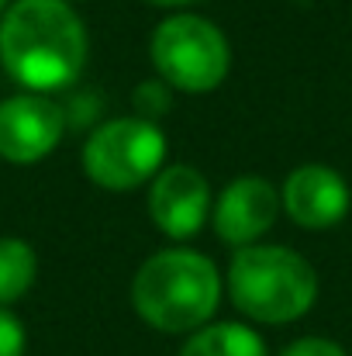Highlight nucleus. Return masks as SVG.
<instances>
[{
  "mask_svg": "<svg viewBox=\"0 0 352 356\" xmlns=\"http://www.w3.org/2000/svg\"><path fill=\"white\" fill-rule=\"evenodd\" d=\"M280 208V191L266 177H238L215 197L211 225L225 245L245 249L276 225Z\"/></svg>",
  "mask_w": 352,
  "mask_h": 356,
  "instance_id": "1a4fd4ad",
  "label": "nucleus"
},
{
  "mask_svg": "<svg viewBox=\"0 0 352 356\" xmlns=\"http://www.w3.org/2000/svg\"><path fill=\"white\" fill-rule=\"evenodd\" d=\"M69 3H73V0H69Z\"/></svg>",
  "mask_w": 352,
  "mask_h": 356,
  "instance_id": "f3484780",
  "label": "nucleus"
},
{
  "mask_svg": "<svg viewBox=\"0 0 352 356\" xmlns=\"http://www.w3.org/2000/svg\"><path fill=\"white\" fill-rule=\"evenodd\" d=\"M280 356H349L335 339H325V336H304V339H294Z\"/></svg>",
  "mask_w": 352,
  "mask_h": 356,
  "instance_id": "ddd939ff",
  "label": "nucleus"
},
{
  "mask_svg": "<svg viewBox=\"0 0 352 356\" xmlns=\"http://www.w3.org/2000/svg\"><path fill=\"white\" fill-rule=\"evenodd\" d=\"M166 166V135L138 115L97 124L83 142V173L104 191H135Z\"/></svg>",
  "mask_w": 352,
  "mask_h": 356,
  "instance_id": "39448f33",
  "label": "nucleus"
},
{
  "mask_svg": "<svg viewBox=\"0 0 352 356\" xmlns=\"http://www.w3.org/2000/svg\"><path fill=\"white\" fill-rule=\"evenodd\" d=\"M87 52V28L69 0H14L0 17V66L31 94L76 83Z\"/></svg>",
  "mask_w": 352,
  "mask_h": 356,
  "instance_id": "f257e3e1",
  "label": "nucleus"
},
{
  "mask_svg": "<svg viewBox=\"0 0 352 356\" xmlns=\"http://www.w3.org/2000/svg\"><path fill=\"white\" fill-rule=\"evenodd\" d=\"M221 273L211 256L173 245L152 252L131 280V308L159 332L180 336L204 329L221 301Z\"/></svg>",
  "mask_w": 352,
  "mask_h": 356,
  "instance_id": "f03ea898",
  "label": "nucleus"
},
{
  "mask_svg": "<svg viewBox=\"0 0 352 356\" xmlns=\"http://www.w3.org/2000/svg\"><path fill=\"white\" fill-rule=\"evenodd\" d=\"M180 356H269L266 343L255 329L242 322H208L204 329L190 332Z\"/></svg>",
  "mask_w": 352,
  "mask_h": 356,
  "instance_id": "9d476101",
  "label": "nucleus"
},
{
  "mask_svg": "<svg viewBox=\"0 0 352 356\" xmlns=\"http://www.w3.org/2000/svg\"><path fill=\"white\" fill-rule=\"evenodd\" d=\"M280 204L304 232H325L349 215V184L328 163H301L287 173Z\"/></svg>",
  "mask_w": 352,
  "mask_h": 356,
  "instance_id": "6e6552de",
  "label": "nucleus"
},
{
  "mask_svg": "<svg viewBox=\"0 0 352 356\" xmlns=\"http://www.w3.org/2000/svg\"><path fill=\"white\" fill-rule=\"evenodd\" d=\"M66 131V115L49 94H14L0 101V159L28 166L56 152Z\"/></svg>",
  "mask_w": 352,
  "mask_h": 356,
  "instance_id": "0eeeda50",
  "label": "nucleus"
},
{
  "mask_svg": "<svg viewBox=\"0 0 352 356\" xmlns=\"http://www.w3.org/2000/svg\"><path fill=\"white\" fill-rule=\"evenodd\" d=\"M149 59L166 87L180 94H211L232 70V45L215 21L176 10L152 28Z\"/></svg>",
  "mask_w": 352,
  "mask_h": 356,
  "instance_id": "20e7f679",
  "label": "nucleus"
},
{
  "mask_svg": "<svg viewBox=\"0 0 352 356\" xmlns=\"http://www.w3.org/2000/svg\"><path fill=\"white\" fill-rule=\"evenodd\" d=\"M38 277V256L24 238H0V308L21 301Z\"/></svg>",
  "mask_w": 352,
  "mask_h": 356,
  "instance_id": "9b49d317",
  "label": "nucleus"
},
{
  "mask_svg": "<svg viewBox=\"0 0 352 356\" xmlns=\"http://www.w3.org/2000/svg\"><path fill=\"white\" fill-rule=\"evenodd\" d=\"M225 284L235 308L262 325L297 322L318 301V273L290 245L255 242L235 249Z\"/></svg>",
  "mask_w": 352,
  "mask_h": 356,
  "instance_id": "7ed1b4c3",
  "label": "nucleus"
},
{
  "mask_svg": "<svg viewBox=\"0 0 352 356\" xmlns=\"http://www.w3.org/2000/svg\"><path fill=\"white\" fill-rule=\"evenodd\" d=\"M131 104H135V115L145 121H156L173 108V87H166L159 76L156 80H142L138 87H135V94H131Z\"/></svg>",
  "mask_w": 352,
  "mask_h": 356,
  "instance_id": "f8f14e48",
  "label": "nucleus"
},
{
  "mask_svg": "<svg viewBox=\"0 0 352 356\" xmlns=\"http://www.w3.org/2000/svg\"><path fill=\"white\" fill-rule=\"evenodd\" d=\"M142 3H152V7H162V10H176V7H187V3H197V0H142Z\"/></svg>",
  "mask_w": 352,
  "mask_h": 356,
  "instance_id": "2eb2a0df",
  "label": "nucleus"
},
{
  "mask_svg": "<svg viewBox=\"0 0 352 356\" xmlns=\"http://www.w3.org/2000/svg\"><path fill=\"white\" fill-rule=\"evenodd\" d=\"M3 10H7V0H0V17H3Z\"/></svg>",
  "mask_w": 352,
  "mask_h": 356,
  "instance_id": "dca6fc26",
  "label": "nucleus"
},
{
  "mask_svg": "<svg viewBox=\"0 0 352 356\" xmlns=\"http://www.w3.org/2000/svg\"><path fill=\"white\" fill-rule=\"evenodd\" d=\"M0 356H24V325L0 308Z\"/></svg>",
  "mask_w": 352,
  "mask_h": 356,
  "instance_id": "4468645a",
  "label": "nucleus"
},
{
  "mask_svg": "<svg viewBox=\"0 0 352 356\" xmlns=\"http://www.w3.org/2000/svg\"><path fill=\"white\" fill-rule=\"evenodd\" d=\"M211 208H215L211 184L190 163L162 166L149 184V218L173 242L201 236L204 225L211 222Z\"/></svg>",
  "mask_w": 352,
  "mask_h": 356,
  "instance_id": "423d86ee",
  "label": "nucleus"
}]
</instances>
